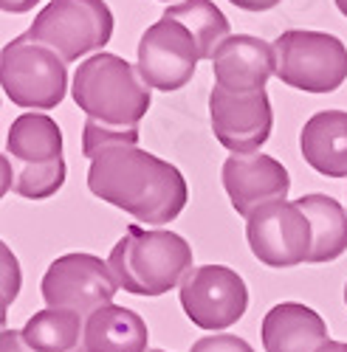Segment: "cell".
I'll use <instances>...</instances> for the list:
<instances>
[{"label": "cell", "mask_w": 347, "mask_h": 352, "mask_svg": "<svg viewBox=\"0 0 347 352\" xmlns=\"http://www.w3.org/2000/svg\"><path fill=\"white\" fill-rule=\"evenodd\" d=\"M88 189L147 226L172 223L189 200L184 175L138 144L102 146L91 158Z\"/></svg>", "instance_id": "cell-1"}, {"label": "cell", "mask_w": 347, "mask_h": 352, "mask_svg": "<svg viewBox=\"0 0 347 352\" xmlns=\"http://www.w3.org/2000/svg\"><path fill=\"white\" fill-rule=\"evenodd\" d=\"M107 265L122 290L136 296H161L178 287L192 271V248L176 231L127 226L113 245Z\"/></svg>", "instance_id": "cell-2"}, {"label": "cell", "mask_w": 347, "mask_h": 352, "mask_svg": "<svg viewBox=\"0 0 347 352\" xmlns=\"http://www.w3.org/2000/svg\"><path fill=\"white\" fill-rule=\"evenodd\" d=\"M71 96L91 122L105 127H138L150 110V85L136 65L116 54H96L85 60L71 85Z\"/></svg>", "instance_id": "cell-3"}, {"label": "cell", "mask_w": 347, "mask_h": 352, "mask_svg": "<svg viewBox=\"0 0 347 352\" xmlns=\"http://www.w3.org/2000/svg\"><path fill=\"white\" fill-rule=\"evenodd\" d=\"M9 189L28 200H45L65 184L63 133L45 113H23L6 135Z\"/></svg>", "instance_id": "cell-4"}, {"label": "cell", "mask_w": 347, "mask_h": 352, "mask_svg": "<svg viewBox=\"0 0 347 352\" xmlns=\"http://www.w3.org/2000/svg\"><path fill=\"white\" fill-rule=\"evenodd\" d=\"M0 85L3 94L25 110H54L65 99L68 71L63 56L23 37H14L0 54Z\"/></svg>", "instance_id": "cell-5"}, {"label": "cell", "mask_w": 347, "mask_h": 352, "mask_svg": "<svg viewBox=\"0 0 347 352\" xmlns=\"http://www.w3.org/2000/svg\"><path fill=\"white\" fill-rule=\"evenodd\" d=\"M25 37L56 51L68 65L110 43L113 14L105 0H51Z\"/></svg>", "instance_id": "cell-6"}, {"label": "cell", "mask_w": 347, "mask_h": 352, "mask_svg": "<svg viewBox=\"0 0 347 352\" xmlns=\"http://www.w3.org/2000/svg\"><path fill=\"white\" fill-rule=\"evenodd\" d=\"M277 76L305 94H330L347 79V45L325 32H282L274 43Z\"/></svg>", "instance_id": "cell-7"}, {"label": "cell", "mask_w": 347, "mask_h": 352, "mask_svg": "<svg viewBox=\"0 0 347 352\" xmlns=\"http://www.w3.org/2000/svg\"><path fill=\"white\" fill-rule=\"evenodd\" d=\"M40 290L45 307L91 318L96 310L113 305L119 282L105 259L94 254H65L48 265Z\"/></svg>", "instance_id": "cell-8"}, {"label": "cell", "mask_w": 347, "mask_h": 352, "mask_svg": "<svg viewBox=\"0 0 347 352\" xmlns=\"http://www.w3.org/2000/svg\"><path fill=\"white\" fill-rule=\"evenodd\" d=\"M181 307L200 330H229L243 318L249 290L238 271L226 265H200L181 282Z\"/></svg>", "instance_id": "cell-9"}, {"label": "cell", "mask_w": 347, "mask_h": 352, "mask_svg": "<svg viewBox=\"0 0 347 352\" xmlns=\"http://www.w3.org/2000/svg\"><path fill=\"white\" fill-rule=\"evenodd\" d=\"M200 60L204 54L189 28L172 17H161L141 34L136 68L150 87L172 94L189 85Z\"/></svg>", "instance_id": "cell-10"}, {"label": "cell", "mask_w": 347, "mask_h": 352, "mask_svg": "<svg viewBox=\"0 0 347 352\" xmlns=\"http://www.w3.org/2000/svg\"><path fill=\"white\" fill-rule=\"evenodd\" d=\"M246 240L251 254L269 268H294L311 256V220L297 203H269L246 220Z\"/></svg>", "instance_id": "cell-11"}, {"label": "cell", "mask_w": 347, "mask_h": 352, "mask_svg": "<svg viewBox=\"0 0 347 352\" xmlns=\"http://www.w3.org/2000/svg\"><path fill=\"white\" fill-rule=\"evenodd\" d=\"M209 119L215 138L231 155H254L271 135L274 110L266 91L229 94L215 85L209 96Z\"/></svg>", "instance_id": "cell-12"}, {"label": "cell", "mask_w": 347, "mask_h": 352, "mask_svg": "<svg viewBox=\"0 0 347 352\" xmlns=\"http://www.w3.org/2000/svg\"><path fill=\"white\" fill-rule=\"evenodd\" d=\"M223 189L231 200V209L240 217H251L257 209L269 206V203H280L288 197L291 189V178L288 169L271 158V155H229L223 164Z\"/></svg>", "instance_id": "cell-13"}, {"label": "cell", "mask_w": 347, "mask_h": 352, "mask_svg": "<svg viewBox=\"0 0 347 352\" xmlns=\"http://www.w3.org/2000/svg\"><path fill=\"white\" fill-rule=\"evenodd\" d=\"M215 85L229 94L266 91V82L277 74V51L271 43L251 34H231L212 56Z\"/></svg>", "instance_id": "cell-14"}, {"label": "cell", "mask_w": 347, "mask_h": 352, "mask_svg": "<svg viewBox=\"0 0 347 352\" xmlns=\"http://www.w3.org/2000/svg\"><path fill=\"white\" fill-rule=\"evenodd\" d=\"M330 341L325 318L308 305L280 302L263 318L266 352H319Z\"/></svg>", "instance_id": "cell-15"}, {"label": "cell", "mask_w": 347, "mask_h": 352, "mask_svg": "<svg viewBox=\"0 0 347 352\" xmlns=\"http://www.w3.org/2000/svg\"><path fill=\"white\" fill-rule=\"evenodd\" d=\"M299 150L325 178H347V110L313 113L299 133Z\"/></svg>", "instance_id": "cell-16"}, {"label": "cell", "mask_w": 347, "mask_h": 352, "mask_svg": "<svg viewBox=\"0 0 347 352\" xmlns=\"http://www.w3.org/2000/svg\"><path fill=\"white\" fill-rule=\"evenodd\" d=\"M150 330L144 318L122 305H107L85 318V349L88 352H150Z\"/></svg>", "instance_id": "cell-17"}, {"label": "cell", "mask_w": 347, "mask_h": 352, "mask_svg": "<svg viewBox=\"0 0 347 352\" xmlns=\"http://www.w3.org/2000/svg\"><path fill=\"white\" fill-rule=\"evenodd\" d=\"M311 220L313 245L308 262H333L347 251V212L330 195H305L294 200Z\"/></svg>", "instance_id": "cell-18"}, {"label": "cell", "mask_w": 347, "mask_h": 352, "mask_svg": "<svg viewBox=\"0 0 347 352\" xmlns=\"http://www.w3.org/2000/svg\"><path fill=\"white\" fill-rule=\"evenodd\" d=\"M23 338L34 352H76L85 344L82 316L45 307L25 321Z\"/></svg>", "instance_id": "cell-19"}, {"label": "cell", "mask_w": 347, "mask_h": 352, "mask_svg": "<svg viewBox=\"0 0 347 352\" xmlns=\"http://www.w3.org/2000/svg\"><path fill=\"white\" fill-rule=\"evenodd\" d=\"M164 17H172L189 28L200 54H204V60H212L215 51L220 48V43H226L231 37L226 14L212 3V0H181V3L169 6L164 12Z\"/></svg>", "instance_id": "cell-20"}, {"label": "cell", "mask_w": 347, "mask_h": 352, "mask_svg": "<svg viewBox=\"0 0 347 352\" xmlns=\"http://www.w3.org/2000/svg\"><path fill=\"white\" fill-rule=\"evenodd\" d=\"M107 144H138V127H125V130H116V127H105L96 122H85L82 127V153L94 158L102 146Z\"/></svg>", "instance_id": "cell-21"}, {"label": "cell", "mask_w": 347, "mask_h": 352, "mask_svg": "<svg viewBox=\"0 0 347 352\" xmlns=\"http://www.w3.org/2000/svg\"><path fill=\"white\" fill-rule=\"evenodd\" d=\"M189 352H254V349L240 336L220 333V336H204V338H198Z\"/></svg>", "instance_id": "cell-22"}, {"label": "cell", "mask_w": 347, "mask_h": 352, "mask_svg": "<svg viewBox=\"0 0 347 352\" xmlns=\"http://www.w3.org/2000/svg\"><path fill=\"white\" fill-rule=\"evenodd\" d=\"M3 276H6V287H3V307H9L17 296V262L9 254V248H3Z\"/></svg>", "instance_id": "cell-23"}, {"label": "cell", "mask_w": 347, "mask_h": 352, "mask_svg": "<svg viewBox=\"0 0 347 352\" xmlns=\"http://www.w3.org/2000/svg\"><path fill=\"white\" fill-rule=\"evenodd\" d=\"M0 352H34L25 344L23 330H3L0 333Z\"/></svg>", "instance_id": "cell-24"}, {"label": "cell", "mask_w": 347, "mask_h": 352, "mask_svg": "<svg viewBox=\"0 0 347 352\" xmlns=\"http://www.w3.org/2000/svg\"><path fill=\"white\" fill-rule=\"evenodd\" d=\"M229 3H235L238 9H246V12H269L280 6L282 0H229Z\"/></svg>", "instance_id": "cell-25"}, {"label": "cell", "mask_w": 347, "mask_h": 352, "mask_svg": "<svg viewBox=\"0 0 347 352\" xmlns=\"http://www.w3.org/2000/svg\"><path fill=\"white\" fill-rule=\"evenodd\" d=\"M40 0H0V9H3L6 14H23V12H28Z\"/></svg>", "instance_id": "cell-26"}, {"label": "cell", "mask_w": 347, "mask_h": 352, "mask_svg": "<svg viewBox=\"0 0 347 352\" xmlns=\"http://www.w3.org/2000/svg\"><path fill=\"white\" fill-rule=\"evenodd\" d=\"M319 352H347V344L344 341H325L319 346Z\"/></svg>", "instance_id": "cell-27"}, {"label": "cell", "mask_w": 347, "mask_h": 352, "mask_svg": "<svg viewBox=\"0 0 347 352\" xmlns=\"http://www.w3.org/2000/svg\"><path fill=\"white\" fill-rule=\"evenodd\" d=\"M336 6H339V12L347 17V0H336Z\"/></svg>", "instance_id": "cell-28"}, {"label": "cell", "mask_w": 347, "mask_h": 352, "mask_svg": "<svg viewBox=\"0 0 347 352\" xmlns=\"http://www.w3.org/2000/svg\"><path fill=\"white\" fill-rule=\"evenodd\" d=\"M344 305H347V285H344Z\"/></svg>", "instance_id": "cell-29"}, {"label": "cell", "mask_w": 347, "mask_h": 352, "mask_svg": "<svg viewBox=\"0 0 347 352\" xmlns=\"http://www.w3.org/2000/svg\"><path fill=\"white\" fill-rule=\"evenodd\" d=\"M76 352H88V349H85V346H79V349H76Z\"/></svg>", "instance_id": "cell-30"}, {"label": "cell", "mask_w": 347, "mask_h": 352, "mask_svg": "<svg viewBox=\"0 0 347 352\" xmlns=\"http://www.w3.org/2000/svg\"><path fill=\"white\" fill-rule=\"evenodd\" d=\"M150 352H167V349H150Z\"/></svg>", "instance_id": "cell-31"}, {"label": "cell", "mask_w": 347, "mask_h": 352, "mask_svg": "<svg viewBox=\"0 0 347 352\" xmlns=\"http://www.w3.org/2000/svg\"><path fill=\"white\" fill-rule=\"evenodd\" d=\"M164 3H167V0H164Z\"/></svg>", "instance_id": "cell-32"}]
</instances>
